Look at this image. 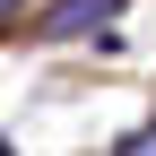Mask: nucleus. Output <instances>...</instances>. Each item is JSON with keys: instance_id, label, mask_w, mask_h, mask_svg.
<instances>
[{"instance_id": "nucleus-1", "label": "nucleus", "mask_w": 156, "mask_h": 156, "mask_svg": "<svg viewBox=\"0 0 156 156\" xmlns=\"http://www.w3.org/2000/svg\"><path fill=\"white\" fill-rule=\"evenodd\" d=\"M122 0H52L44 9V35H87V26H113Z\"/></svg>"}, {"instance_id": "nucleus-2", "label": "nucleus", "mask_w": 156, "mask_h": 156, "mask_svg": "<svg viewBox=\"0 0 156 156\" xmlns=\"http://www.w3.org/2000/svg\"><path fill=\"white\" fill-rule=\"evenodd\" d=\"M122 147H130V156H156V122H147V130H130Z\"/></svg>"}]
</instances>
